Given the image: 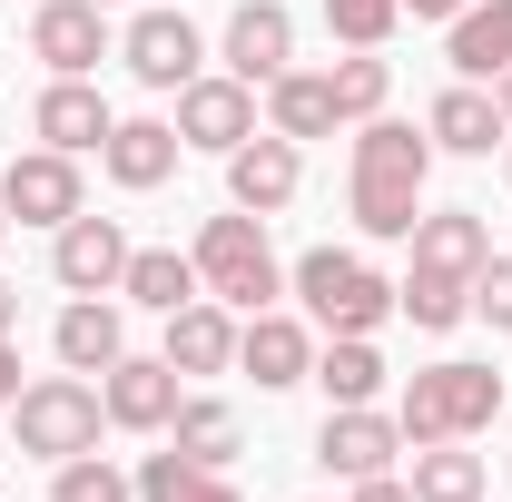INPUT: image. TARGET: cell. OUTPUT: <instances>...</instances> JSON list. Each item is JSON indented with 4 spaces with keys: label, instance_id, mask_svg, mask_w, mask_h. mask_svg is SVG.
<instances>
[{
    "label": "cell",
    "instance_id": "8d00e7d4",
    "mask_svg": "<svg viewBox=\"0 0 512 502\" xmlns=\"http://www.w3.org/2000/svg\"><path fill=\"white\" fill-rule=\"evenodd\" d=\"M10 325H20V296H10V286H0V335H10Z\"/></svg>",
    "mask_w": 512,
    "mask_h": 502
},
{
    "label": "cell",
    "instance_id": "9a60e30c",
    "mask_svg": "<svg viewBox=\"0 0 512 502\" xmlns=\"http://www.w3.org/2000/svg\"><path fill=\"white\" fill-rule=\"evenodd\" d=\"M237 365L256 375V394H286V384H306L316 375V325H296V315H247L237 325Z\"/></svg>",
    "mask_w": 512,
    "mask_h": 502
},
{
    "label": "cell",
    "instance_id": "4fadbf2b",
    "mask_svg": "<svg viewBox=\"0 0 512 502\" xmlns=\"http://www.w3.org/2000/svg\"><path fill=\"white\" fill-rule=\"evenodd\" d=\"M30 60H50V79H89L109 60V10L99 0H40L30 10Z\"/></svg>",
    "mask_w": 512,
    "mask_h": 502
},
{
    "label": "cell",
    "instance_id": "f35d334b",
    "mask_svg": "<svg viewBox=\"0 0 512 502\" xmlns=\"http://www.w3.org/2000/svg\"><path fill=\"white\" fill-rule=\"evenodd\" d=\"M0 237H10V207H0Z\"/></svg>",
    "mask_w": 512,
    "mask_h": 502
},
{
    "label": "cell",
    "instance_id": "3957f363",
    "mask_svg": "<svg viewBox=\"0 0 512 502\" xmlns=\"http://www.w3.org/2000/svg\"><path fill=\"white\" fill-rule=\"evenodd\" d=\"M286 286L306 296V325L316 335H375L384 315H394V276H384L375 256H355V247H306L286 266Z\"/></svg>",
    "mask_w": 512,
    "mask_h": 502
},
{
    "label": "cell",
    "instance_id": "83f0119b",
    "mask_svg": "<svg viewBox=\"0 0 512 502\" xmlns=\"http://www.w3.org/2000/svg\"><path fill=\"white\" fill-rule=\"evenodd\" d=\"M168 443L188 453V463H237V443H247V424H237V404H217V394H188L178 404V424H168Z\"/></svg>",
    "mask_w": 512,
    "mask_h": 502
},
{
    "label": "cell",
    "instance_id": "e0dca14e",
    "mask_svg": "<svg viewBox=\"0 0 512 502\" xmlns=\"http://www.w3.org/2000/svg\"><path fill=\"white\" fill-rule=\"evenodd\" d=\"M178 148H188L178 119H119V128H109V148H99V168H109L128 197H148V188L178 178Z\"/></svg>",
    "mask_w": 512,
    "mask_h": 502
},
{
    "label": "cell",
    "instance_id": "d6a6232c",
    "mask_svg": "<svg viewBox=\"0 0 512 502\" xmlns=\"http://www.w3.org/2000/svg\"><path fill=\"white\" fill-rule=\"evenodd\" d=\"M473 315H483L493 335H512V256H483V276H473Z\"/></svg>",
    "mask_w": 512,
    "mask_h": 502
},
{
    "label": "cell",
    "instance_id": "6da1fadb",
    "mask_svg": "<svg viewBox=\"0 0 512 502\" xmlns=\"http://www.w3.org/2000/svg\"><path fill=\"white\" fill-rule=\"evenodd\" d=\"M424 178H434V138L404 119H355V158H345V207L365 237H414L424 217Z\"/></svg>",
    "mask_w": 512,
    "mask_h": 502
},
{
    "label": "cell",
    "instance_id": "ba28073f",
    "mask_svg": "<svg viewBox=\"0 0 512 502\" xmlns=\"http://www.w3.org/2000/svg\"><path fill=\"white\" fill-rule=\"evenodd\" d=\"M99 404H109L119 434H168L178 404H188V375H178L168 355H119V365L99 375Z\"/></svg>",
    "mask_w": 512,
    "mask_h": 502
},
{
    "label": "cell",
    "instance_id": "d4e9b609",
    "mask_svg": "<svg viewBox=\"0 0 512 502\" xmlns=\"http://www.w3.org/2000/svg\"><path fill=\"white\" fill-rule=\"evenodd\" d=\"M128 483H138V502H247L227 473H217V463H188L178 443H168V453H148Z\"/></svg>",
    "mask_w": 512,
    "mask_h": 502
},
{
    "label": "cell",
    "instance_id": "44dd1931",
    "mask_svg": "<svg viewBox=\"0 0 512 502\" xmlns=\"http://www.w3.org/2000/svg\"><path fill=\"white\" fill-rule=\"evenodd\" d=\"M50 345H60L69 375H109V365L128 355V325H119V306H109V296H69L60 325H50Z\"/></svg>",
    "mask_w": 512,
    "mask_h": 502
},
{
    "label": "cell",
    "instance_id": "4dcf8cb0",
    "mask_svg": "<svg viewBox=\"0 0 512 502\" xmlns=\"http://www.w3.org/2000/svg\"><path fill=\"white\" fill-rule=\"evenodd\" d=\"M394 20H404V0H325V30H335L345 50H384Z\"/></svg>",
    "mask_w": 512,
    "mask_h": 502
},
{
    "label": "cell",
    "instance_id": "484cf974",
    "mask_svg": "<svg viewBox=\"0 0 512 502\" xmlns=\"http://www.w3.org/2000/svg\"><path fill=\"white\" fill-rule=\"evenodd\" d=\"M325 384V404H375L384 394V355H375V335H325L316 345V375Z\"/></svg>",
    "mask_w": 512,
    "mask_h": 502
},
{
    "label": "cell",
    "instance_id": "30bf717a",
    "mask_svg": "<svg viewBox=\"0 0 512 502\" xmlns=\"http://www.w3.org/2000/svg\"><path fill=\"white\" fill-rule=\"evenodd\" d=\"M50 276H60L69 296H119V276H128V227L79 207L69 227H50Z\"/></svg>",
    "mask_w": 512,
    "mask_h": 502
},
{
    "label": "cell",
    "instance_id": "5bb4252c",
    "mask_svg": "<svg viewBox=\"0 0 512 502\" xmlns=\"http://www.w3.org/2000/svg\"><path fill=\"white\" fill-rule=\"evenodd\" d=\"M217 60H227V79H247V89L286 79V69H296V10H286V0H247V10L227 20Z\"/></svg>",
    "mask_w": 512,
    "mask_h": 502
},
{
    "label": "cell",
    "instance_id": "9c48e42d",
    "mask_svg": "<svg viewBox=\"0 0 512 502\" xmlns=\"http://www.w3.org/2000/svg\"><path fill=\"white\" fill-rule=\"evenodd\" d=\"M296 188H306V148H296V138L256 128L247 148H227V207H247V217H286Z\"/></svg>",
    "mask_w": 512,
    "mask_h": 502
},
{
    "label": "cell",
    "instance_id": "d590c367",
    "mask_svg": "<svg viewBox=\"0 0 512 502\" xmlns=\"http://www.w3.org/2000/svg\"><path fill=\"white\" fill-rule=\"evenodd\" d=\"M414 20H453V10H473V0H404Z\"/></svg>",
    "mask_w": 512,
    "mask_h": 502
},
{
    "label": "cell",
    "instance_id": "74e56055",
    "mask_svg": "<svg viewBox=\"0 0 512 502\" xmlns=\"http://www.w3.org/2000/svg\"><path fill=\"white\" fill-rule=\"evenodd\" d=\"M493 99H503V119H512V69H503V79H493Z\"/></svg>",
    "mask_w": 512,
    "mask_h": 502
},
{
    "label": "cell",
    "instance_id": "ac0fdd59",
    "mask_svg": "<svg viewBox=\"0 0 512 502\" xmlns=\"http://www.w3.org/2000/svg\"><path fill=\"white\" fill-rule=\"evenodd\" d=\"M424 138L453 148V158H493V138H512V119H503V99H493L483 79H453L444 99L424 109Z\"/></svg>",
    "mask_w": 512,
    "mask_h": 502
},
{
    "label": "cell",
    "instance_id": "5b68a950",
    "mask_svg": "<svg viewBox=\"0 0 512 502\" xmlns=\"http://www.w3.org/2000/svg\"><path fill=\"white\" fill-rule=\"evenodd\" d=\"M10 424H20V453H30V463L60 473V463H79V453H99L109 404H99V384H79V375H40V384H20Z\"/></svg>",
    "mask_w": 512,
    "mask_h": 502
},
{
    "label": "cell",
    "instance_id": "2e32d148",
    "mask_svg": "<svg viewBox=\"0 0 512 502\" xmlns=\"http://www.w3.org/2000/svg\"><path fill=\"white\" fill-rule=\"evenodd\" d=\"M109 99L89 89V79H50L40 99H30V138L40 148H69V158H89V148H109Z\"/></svg>",
    "mask_w": 512,
    "mask_h": 502
},
{
    "label": "cell",
    "instance_id": "8fae6325",
    "mask_svg": "<svg viewBox=\"0 0 512 502\" xmlns=\"http://www.w3.org/2000/svg\"><path fill=\"white\" fill-rule=\"evenodd\" d=\"M394 453H404V424H394L384 404H325V424H316V463L325 473L365 483V473H394Z\"/></svg>",
    "mask_w": 512,
    "mask_h": 502
},
{
    "label": "cell",
    "instance_id": "ffe728a7",
    "mask_svg": "<svg viewBox=\"0 0 512 502\" xmlns=\"http://www.w3.org/2000/svg\"><path fill=\"white\" fill-rule=\"evenodd\" d=\"M178 375H227L237 365V306H217V296H197V306L168 315V345H158Z\"/></svg>",
    "mask_w": 512,
    "mask_h": 502
},
{
    "label": "cell",
    "instance_id": "7c38bea8",
    "mask_svg": "<svg viewBox=\"0 0 512 502\" xmlns=\"http://www.w3.org/2000/svg\"><path fill=\"white\" fill-rule=\"evenodd\" d=\"M178 138H188V148H217V158L247 148L256 138V89L227 79V69H197L188 89H178Z\"/></svg>",
    "mask_w": 512,
    "mask_h": 502
},
{
    "label": "cell",
    "instance_id": "e575fe53",
    "mask_svg": "<svg viewBox=\"0 0 512 502\" xmlns=\"http://www.w3.org/2000/svg\"><path fill=\"white\" fill-rule=\"evenodd\" d=\"M20 404V355H10V335H0V414Z\"/></svg>",
    "mask_w": 512,
    "mask_h": 502
},
{
    "label": "cell",
    "instance_id": "cb8c5ba5",
    "mask_svg": "<svg viewBox=\"0 0 512 502\" xmlns=\"http://www.w3.org/2000/svg\"><path fill=\"white\" fill-rule=\"evenodd\" d=\"M119 296H128V306H148V315H178V306H197L207 286H197V256H178V247H128Z\"/></svg>",
    "mask_w": 512,
    "mask_h": 502
},
{
    "label": "cell",
    "instance_id": "60d3db41",
    "mask_svg": "<svg viewBox=\"0 0 512 502\" xmlns=\"http://www.w3.org/2000/svg\"><path fill=\"white\" fill-rule=\"evenodd\" d=\"M503 178H512V158H503Z\"/></svg>",
    "mask_w": 512,
    "mask_h": 502
},
{
    "label": "cell",
    "instance_id": "1f68e13d",
    "mask_svg": "<svg viewBox=\"0 0 512 502\" xmlns=\"http://www.w3.org/2000/svg\"><path fill=\"white\" fill-rule=\"evenodd\" d=\"M50 502H138V483H128V473L109 463V453H79V463H60Z\"/></svg>",
    "mask_w": 512,
    "mask_h": 502
},
{
    "label": "cell",
    "instance_id": "7a4b0ae2",
    "mask_svg": "<svg viewBox=\"0 0 512 502\" xmlns=\"http://www.w3.org/2000/svg\"><path fill=\"white\" fill-rule=\"evenodd\" d=\"M493 414H503V375H493V365H473V355H444V365H424V375L404 384V404H394V424H404V453H414V443H473Z\"/></svg>",
    "mask_w": 512,
    "mask_h": 502
},
{
    "label": "cell",
    "instance_id": "ab89813d",
    "mask_svg": "<svg viewBox=\"0 0 512 502\" xmlns=\"http://www.w3.org/2000/svg\"><path fill=\"white\" fill-rule=\"evenodd\" d=\"M99 10H119V0H99Z\"/></svg>",
    "mask_w": 512,
    "mask_h": 502
},
{
    "label": "cell",
    "instance_id": "f1b7e54d",
    "mask_svg": "<svg viewBox=\"0 0 512 502\" xmlns=\"http://www.w3.org/2000/svg\"><path fill=\"white\" fill-rule=\"evenodd\" d=\"M414 502H483V453H463V443H414Z\"/></svg>",
    "mask_w": 512,
    "mask_h": 502
},
{
    "label": "cell",
    "instance_id": "8992f818",
    "mask_svg": "<svg viewBox=\"0 0 512 502\" xmlns=\"http://www.w3.org/2000/svg\"><path fill=\"white\" fill-rule=\"evenodd\" d=\"M119 60H128L138 89H168V99H178L197 69H207V40H197V20L178 10V0H158V10H138V20L119 30Z\"/></svg>",
    "mask_w": 512,
    "mask_h": 502
},
{
    "label": "cell",
    "instance_id": "d6986e66",
    "mask_svg": "<svg viewBox=\"0 0 512 502\" xmlns=\"http://www.w3.org/2000/svg\"><path fill=\"white\" fill-rule=\"evenodd\" d=\"M404 247H414V266H434V276H463V286H473L483 256H493V227H483L473 207H424Z\"/></svg>",
    "mask_w": 512,
    "mask_h": 502
},
{
    "label": "cell",
    "instance_id": "277c9868",
    "mask_svg": "<svg viewBox=\"0 0 512 502\" xmlns=\"http://www.w3.org/2000/svg\"><path fill=\"white\" fill-rule=\"evenodd\" d=\"M188 256H197V286H207L217 306H237V315H266L276 296H286V266H276V247H266V217H247V207L207 217Z\"/></svg>",
    "mask_w": 512,
    "mask_h": 502
},
{
    "label": "cell",
    "instance_id": "7402d4cb",
    "mask_svg": "<svg viewBox=\"0 0 512 502\" xmlns=\"http://www.w3.org/2000/svg\"><path fill=\"white\" fill-rule=\"evenodd\" d=\"M444 60L453 79H503L512 69V0H473L444 20Z\"/></svg>",
    "mask_w": 512,
    "mask_h": 502
},
{
    "label": "cell",
    "instance_id": "52a82bcc",
    "mask_svg": "<svg viewBox=\"0 0 512 502\" xmlns=\"http://www.w3.org/2000/svg\"><path fill=\"white\" fill-rule=\"evenodd\" d=\"M0 207H10V227H69L89 207V178H79L69 148H20L0 168Z\"/></svg>",
    "mask_w": 512,
    "mask_h": 502
},
{
    "label": "cell",
    "instance_id": "4316f807",
    "mask_svg": "<svg viewBox=\"0 0 512 502\" xmlns=\"http://www.w3.org/2000/svg\"><path fill=\"white\" fill-rule=\"evenodd\" d=\"M394 315H414V335H453L473 315V286L463 276H434V266H404L394 276Z\"/></svg>",
    "mask_w": 512,
    "mask_h": 502
},
{
    "label": "cell",
    "instance_id": "f546056e",
    "mask_svg": "<svg viewBox=\"0 0 512 502\" xmlns=\"http://www.w3.org/2000/svg\"><path fill=\"white\" fill-rule=\"evenodd\" d=\"M325 79H335V109H345V119H384V89H394V69H384L375 50H355V60H335Z\"/></svg>",
    "mask_w": 512,
    "mask_h": 502
},
{
    "label": "cell",
    "instance_id": "603a6c76",
    "mask_svg": "<svg viewBox=\"0 0 512 502\" xmlns=\"http://www.w3.org/2000/svg\"><path fill=\"white\" fill-rule=\"evenodd\" d=\"M266 128L276 138H325V128H345V109H335V79L325 69H286V79H266Z\"/></svg>",
    "mask_w": 512,
    "mask_h": 502
},
{
    "label": "cell",
    "instance_id": "836d02e7",
    "mask_svg": "<svg viewBox=\"0 0 512 502\" xmlns=\"http://www.w3.org/2000/svg\"><path fill=\"white\" fill-rule=\"evenodd\" d=\"M355 502H414V483H404V473H365V483H355Z\"/></svg>",
    "mask_w": 512,
    "mask_h": 502
}]
</instances>
